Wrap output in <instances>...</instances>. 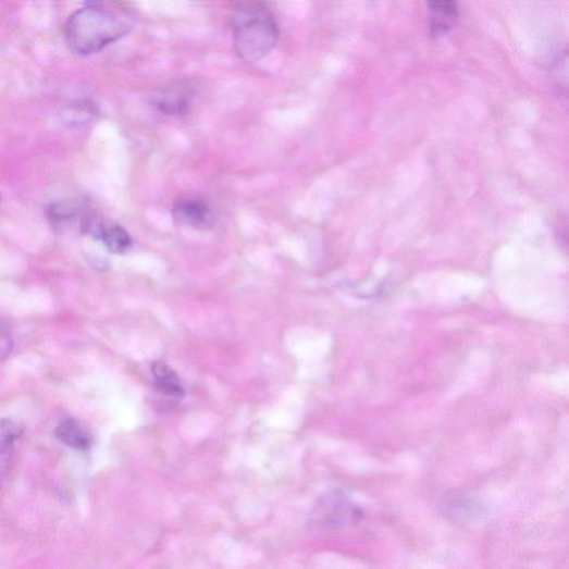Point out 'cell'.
I'll return each mask as SVG.
<instances>
[{
    "instance_id": "30bf717a",
    "label": "cell",
    "mask_w": 569,
    "mask_h": 569,
    "mask_svg": "<svg viewBox=\"0 0 569 569\" xmlns=\"http://www.w3.org/2000/svg\"><path fill=\"white\" fill-rule=\"evenodd\" d=\"M100 240L115 253H123L132 246L129 234L121 226L103 228Z\"/></svg>"
},
{
    "instance_id": "8fae6325",
    "label": "cell",
    "mask_w": 569,
    "mask_h": 569,
    "mask_svg": "<svg viewBox=\"0 0 569 569\" xmlns=\"http://www.w3.org/2000/svg\"><path fill=\"white\" fill-rule=\"evenodd\" d=\"M77 213V207L71 202L51 203L48 209V217L55 222H64L74 218Z\"/></svg>"
},
{
    "instance_id": "277c9868",
    "label": "cell",
    "mask_w": 569,
    "mask_h": 569,
    "mask_svg": "<svg viewBox=\"0 0 569 569\" xmlns=\"http://www.w3.org/2000/svg\"><path fill=\"white\" fill-rule=\"evenodd\" d=\"M198 90L199 83L194 79H182L170 84L160 95L158 101L160 111L171 116L186 114Z\"/></svg>"
},
{
    "instance_id": "5b68a950",
    "label": "cell",
    "mask_w": 569,
    "mask_h": 569,
    "mask_svg": "<svg viewBox=\"0 0 569 569\" xmlns=\"http://www.w3.org/2000/svg\"><path fill=\"white\" fill-rule=\"evenodd\" d=\"M431 13V35H446L459 18L457 0H426Z\"/></svg>"
},
{
    "instance_id": "7a4b0ae2",
    "label": "cell",
    "mask_w": 569,
    "mask_h": 569,
    "mask_svg": "<svg viewBox=\"0 0 569 569\" xmlns=\"http://www.w3.org/2000/svg\"><path fill=\"white\" fill-rule=\"evenodd\" d=\"M230 25L235 53L243 62L262 61L279 41L277 21L263 0H240L232 10Z\"/></svg>"
},
{
    "instance_id": "6da1fadb",
    "label": "cell",
    "mask_w": 569,
    "mask_h": 569,
    "mask_svg": "<svg viewBox=\"0 0 569 569\" xmlns=\"http://www.w3.org/2000/svg\"><path fill=\"white\" fill-rule=\"evenodd\" d=\"M137 20L125 0H88L69 18L64 35L74 53L90 57L131 34Z\"/></svg>"
},
{
    "instance_id": "7c38bea8",
    "label": "cell",
    "mask_w": 569,
    "mask_h": 569,
    "mask_svg": "<svg viewBox=\"0 0 569 569\" xmlns=\"http://www.w3.org/2000/svg\"><path fill=\"white\" fill-rule=\"evenodd\" d=\"M13 349V338L7 324L0 321V361L7 359Z\"/></svg>"
},
{
    "instance_id": "9c48e42d",
    "label": "cell",
    "mask_w": 569,
    "mask_h": 569,
    "mask_svg": "<svg viewBox=\"0 0 569 569\" xmlns=\"http://www.w3.org/2000/svg\"><path fill=\"white\" fill-rule=\"evenodd\" d=\"M151 374L153 376L154 384L164 394L174 397L182 398L185 395L183 383L178 375L163 361H154L151 366Z\"/></svg>"
},
{
    "instance_id": "3957f363",
    "label": "cell",
    "mask_w": 569,
    "mask_h": 569,
    "mask_svg": "<svg viewBox=\"0 0 569 569\" xmlns=\"http://www.w3.org/2000/svg\"><path fill=\"white\" fill-rule=\"evenodd\" d=\"M317 523L327 530L356 524L361 519L360 509L338 492L325 495L316 508Z\"/></svg>"
},
{
    "instance_id": "52a82bcc",
    "label": "cell",
    "mask_w": 569,
    "mask_h": 569,
    "mask_svg": "<svg viewBox=\"0 0 569 569\" xmlns=\"http://www.w3.org/2000/svg\"><path fill=\"white\" fill-rule=\"evenodd\" d=\"M23 433L24 428L20 423L9 419L0 420V485L8 474L16 442Z\"/></svg>"
},
{
    "instance_id": "8992f818",
    "label": "cell",
    "mask_w": 569,
    "mask_h": 569,
    "mask_svg": "<svg viewBox=\"0 0 569 569\" xmlns=\"http://www.w3.org/2000/svg\"><path fill=\"white\" fill-rule=\"evenodd\" d=\"M173 214L178 222L189 226L211 227L215 223V217L210 207L200 200H187L176 203Z\"/></svg>"
},
{
    "instance_id": "ba28073f",
    "label": "cell",
    "mask_w": 569,
    "mask_h": 569,
    "mask_svg": "<svg viewBox=\"0 0 569 569\" xmlns=\"http://www.w3.org/2000/svg\"><path fill=\"white\" fill-rule=\"evenodd\" d=\"M54 434L61 443L76 450H88L92 444L90 434L74 419L60 423Z\"/></svg>"
}]
</instances>
